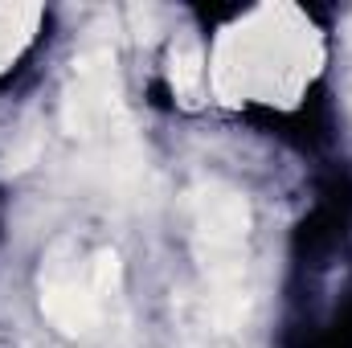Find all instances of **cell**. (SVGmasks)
Here are the masks:
<instances>
[{"instance_id": "4", "label": "cell", "mask_w": 352, "mask_h": 348, "mask_svg": "<svg viewBox=\"0 0 352 348\" xmlns=\"http://www.w3.org/2000/svg\"><path fill=\"white\" fill-rule=\"evenodd\" d=\"M201 74H205V54L197 41H184L180 50H173V87L184 102H192V94L201 87Z\"/></svg>"}, {"instance_id": "5", "label": "cell", "mask_w": 352, "mask_h": 348, "mask_svg": "<svg viewBox=\"0 0 352 348\" xmlns=\"http://www.w3.org/2000/svg\"><path fill=\"white\" fill-rule=\"evenodd\" d=\"M87 279H90V291L98 295V303H102V299H111V295L119 291V283H123V262H119V254H115V250L94 254Z\"/></svg>"}, {"instance_id": "3", "label": "cell", "mask_w": 352, "mask_h": 348, "mask_svg": "<svg viewBox=\"0 0 352 348\" xmlns=\"http://www.w3.org/2000/svg\"><path fill=\"white\" fill-rule=\"evenodd\" d=\"M37 17H41L37 4H0V70L12 66V58L29 45Z\"/></svg>"}, {"instance_id": "6", "label": "cell", "mask_w": 352, "mask_h": 348, "mask_svg": "<svg viewBox=\"0 0 352 348\" xmlns=\"http://www.w3.org/2000/svg\"><path fill=\"white\" fill-rule=\"evenodd\" d=\"M37 156H41V140H37V135H29V144H25V148H16V152H8V156H4V164H0V176L25 173V168H29Z\"/></svg>"}, {"instance_id": "1", "label": "cell", "mask_w": 352, "mask_h": 348, "mask_svg": "<svg viewBox=\"0 0 352 348\" xmlns=\"http://www.w3.org/2000/svg\"><path fill=\"white\" fill-rule=\"evenodd\" d=\"M62 123L74 140L102 144V152L119 164V152L131 144L119 111V78H115V54L94 50L74 62V83L62 102Z\"/></svg>"}, {"instance_id": "2", "label": "cell", "mask_w": 352, "mask_h": 348, "mask_svg": "<svg viewBox=\"0 0 352 348\" xmlns=\"http://www.w3.org/2000/svg\"><path fill=\"white\" fill-rule=\"evenodd\" d=\"M41 312L62 336H90L98 328L102 303L90 291V279L50 274V279H41Z\"/></svg>"}]
</instances>
